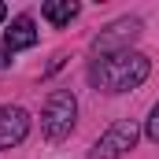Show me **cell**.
Wrapping results in <instances>:
<instances>
[{"label": "cell", "instance_id": "obj_1", "mask_svg": "<svg viewBox=\"0 0 159 159\" xmlns=\"http://www.w3.org/2000/svg\"><path fill=\"white\" fill-rule=\"evenodd\" d=\"M148 70H152V63L141 52H115V56H100L89 67V81L107 93H126L148 78Z\"/></svg>", "mask_w": 159, "mask_h": 159}, {"label": "cell", "instance_id": "obj_2", "mask_svg": "<svg viewBox=\"0 0 159 159\" xmlns=\"http://www.w3.org/2000/svg\"><path fill=\"white\" fill-rule=\"evenodd\" d=\"M74 115H78V104L67 89H56L44 104V115H41V129L48 141H63L70 129H74Z\"/></svg>", "mask_w": 159, "mask_h": 159}, {"label": "cell", "instance_id": "obj_3", "mask_svg": "<svg viewBox=\"0 0 159 159\" xmlns=\"http://www.w3.org/2000/svg\"><path fill=\"white\" fill-rule=\"evenodd\" d=\"M141 34V19H115L107 30H100L93 37V52L100 56H115V52H129V41Z\"/></svg>", "mask_w": 159, "mask_h": 159}, {"label": "cell", "instance_id": "obj_4", "mask_svg": "<svg viewBox=\"0 0 159 159\" xmlns=\"http://www.w3.org/2000/svg\"><path fill=\"white\" fill-rule=\"evenodd\" d=\"M133 144H137V126L129 119H122L89 148V159H119V156H126Z\"/></svg>", "mask_w": 159, "mask_h": 159}, {"label": "cell", "instance_id": "obj_5", "mask_svg": "<svg viewBox=\"0 0 159 159\" xmlns=\"http://www.w3.org/2000/svg\"><path fill=\"white\" fill-rule=\"evenodd\" d=\"M30 133V115L22 107H0V148H15Z\"/></svg>", "mask_w": 159, "mask_h": 159}, {"label": "cell", "instance_id": "obj_6", "mask_svg": "<svg viewBox=\"0 0 159 159\" xmlns=\"http://www.w3.org/2000/svg\"><path fill=\"white\" fill-rule=\"evenodd\" d=\"M4 44H7L11 52H19V48H34V44H37L34 19H30V15H19V19H11V26L4 30Z\"/></svg>", "mask_w": 159, "mask_h": 159}, {"label": "cell", "instance_id": "obj_7", "mask_svg": "<svg viewBox=\"0 0 159 159\" xmlns=\"http://www.w3.org/2000/svg\"><path fill=\"white\" fill-rule=\"evenodd\" d=\"M41 15H44L52 26H67V22L78 15V4H74V0H48V4L41 7Z\"/></svg>", "mask_w": 159, "mask_h": 159}, {"label": "cell", "instance_id": "obj_8", "mask_svg": "<svg viewBox=\"0 0 159 159\" xmlns=\"http://www.w3.org/2000/svg\"><path fill=\"white\" fill-rule=\"evenodd\" d=\"M148 137H152V141L159 144V104L152 107V119H148Z\"/></svg>", "mask_w": 159, "mask_h": 159}, {"label": "cell", "instance_id": "obj_9", "mask_svg": "<svg viewBox=\"0 0 159 159\" xmlns=\"http://www.w3.org/2000/svg\"><path fill=\"white\" fill-rule=\"evenodd\" d=\"M0 67H7V52H4V44H0Z\"/></svg>", "mask_w": 159, "mask_h": 159}, {"label": "cell", "instance_id": "obj_10", "mask_svg": "<svg viewBox=\"0 0 159 159\" xmlns=\"http://www.w3.org/2000/svg\"><path fill=\"white\" fill-rule=\"evenodd\" d=\"M4 19H7V7H4V4H0V22H4Z\"/></svg>", "mask_w": 159, "mask_h": 159}]
</instances>
